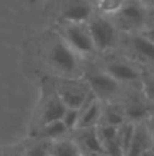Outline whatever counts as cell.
Returning <instances> with one entry per match:
<instances>
[{
	"label": "cell",
	"instance_id": "6da1fadb",
	"mask_svg": "<svg viewBox=\"0 0 154 156\" xmlns=\"http://www.w3.org/2000/svg\"><path fill=\"white\" fill-rule=\"evenodd\" d=\"M45 62L56 77L79 78L83 77V66L79 55L60 37L59 34L51 38L45 49Z\"/></svg>",
	"mask_w": 154,
	"mask_h": 156
},
{
	"label": "cell",
	"instance_id": "7a4b0ae2",
	"mask_svg": "<svg viewBox=\"0 0 154 156\" xmlns=\"http://www.w3.org/2000/svg\"><path fill=\"white\" fill-rule=\"evenodd\" d=\"M87 26L95 52H109L120 45L122 33L109 16L94 11L87 19Z\"/></svg>",
	"mask_w": 154,
	"mask_h": 156
},
{
	"label": "cell",
	"instance_id": "3957f363",
	"mask_svg": "<svg viewBox=\"0 0 154 156\" xmlns=\"http://www.w3.org/2000/svg\"><path fill=\"white\" fill-rule=\"evenodd\" d=\"M83 78L89 83L90 90L102 103L119 101L122 94L124 93L126 85L117 82L101 67H93V66L83 67Z\"/></svg>",
	"mask_w": 154,
	"mask_h": 156
},
{
	"label": "cell",
	"instance_id": "277c9868",
	"mask_svg": "<svg viewBox=\"0 0 154 156\" xmlns=\"http://www.w3.org/2000/svg\"><path fill=\"white\" fill-rule=\"evenodd\" d=\"M65 110H67V107L64 105V103L62 101V99L55 90L52 78L44 80L42 97H41L40 104H38L37 114H35V122H33L32 132L41 127L42 125L49 123V122L60 121Z\"/></svg>",
	"mask_w": 154,
	"mask_h": 156
},
{
	"label": "cell",
	"instance_id": "5b68a950",
	"mask_svg": "<svg viewBox=\"0 0 154 156\" xmlns=\"http://www.w3.org/2000/svg\"><path fill=\"white\" fill-rule=\"evenodd\" d=\"M109 18L123 34L142 32L147 25L146 5L139 0H126L124 5Z\"/></svg>",
	"mask_w": 154,
	"mask_h": 156
},
{
	"label": "cell",
	"instance_id": "8992f818",
	"mask_svg": "<svg viewBox=\"0 0 154 156\" xmlns=\"http://www.w3.org/2000/svg\"><path fill=\"white\" fill-rule=\"evenodd\" d=\"M53 88L62 101L67 108H79L82 107L89 94L92 93L89 83L83 77L79 78H65V77H53L52 78Z\"/></svg>",
	"mask_w": 154,
	"mask_h": 156
},
{
	"label": "cell",
	"instance_id": "52a82bcc",
	"mask_svg": "<svg viewBox=\"0 0 154 156\" xmlns=\"http://www.w3.org/2000/svg\"><path fill=\"white\" fill-rule=\"evenodd\" d=\"M127 54L128 59L138 63L142 67H153L154 66V44L141 32L127 33L120 38V45Z\"/></svg>",
	"mask_w": 154,
	"mask_h": 156
},
{
	"label": "cell",
	"instance_id": "ba28073f",
	"mask_svg": "<svg viewBox=\"0 0 154 156\" xmlns=\"http://www.w3.org/2000/svg\"><path fill=\"white\" fill-rule=\"evenodd\" d=\"M119 101L122 103L126 119L128 122L139 123L149 121L152 116V104L145 97L141 89V83L127 86V90H124Z\"/></svg>",
	"mask_w": 154,
	"mask_h": 156
},
{
	"label": "cell",
	"instance_id": "9c48e42d",
	"mask_svg": "<svg viewBox=\"0 0 154 156\" xmlns=\"http://www.w3.org/2000/svg\"><path fill=\"white\" fill-rule=\"evenodd\" d=\"M59 36L78 55H92L95 52L87 22H64L59 29Z\"/></svg>",
	"mask_w": 154,
	"mask_h": 156
},
{
	"label": "cell",
	"instance_id": "30bf717a",
	"mask_svg": "<svg viewBox=\"0 0 154 156\" xmlns=\"http://www.w3.org/2000/svg\"><path fill=\"white\" fill-rule=\"evenodd\" d=\"M104 71L109 74L112 78L123 85H138L141 83V78L145 73V69L139 66L138 63L132 62L128 58L115 56L109 58L101 66Z\"/></svg>",
	"mask_w": 154,
	"mask_h": 156
},
{
	"label": "cell",
	"instance_id": "8fae6325",
	"mask_svg": "<svg viewBox=\"0 0 154 156\" xmlns=\"http://www.w3.org/2000/svg\"><path fill=\"white\" fill-rule=\"evenodd\" d=\"M102 105L104 103L98 100L92 92L86 99V101L79 108V119L76 129L98 126L101 121V114H102Z\"/></svg>",
	"mask_w": 154,
	"mask_h": 156
},
{
	"label": "cell",
	"instance_id": "7c38bea8",
	"mask_svg": "<svg viewBox=\"0 0 154 156\" xmlns=\"http://www.w3.org/2000/svg\"><path fill=\"white\" fill-rule=\"evenodd\" d=\"M94 11V7L89 0H64L62 7V21L87 22Z\"/></svg>",
	"mask_w": 154,
	"mask_h": 156
},
{
	"label": "cell",
	"instance_id": "4fadbf2b",
	"mask_svg": "<svg viewBox=\"0 0 154 156\" xmlns=\"http://www.w3.org/2000/svg\"><path fill=\"white\" fill-rule=\"evenodd\" d=\"M70 137L78 145L81 152H104L97 133V126L75 129L70 133Z\"/></svg>",
	"mask_w": 154,
	"mask_h": 156
},
{
	"label": "cell",
	"instance_id": "5bb4252c",
	"mask_svg": "<svg viewBox=\"0 0 154 156\" xmlns=\"http://www.w3.org/2000/svg\"><path fill=\"white\" fill-rule=\"evenodd\" d=\"M70 136L68 129L64 126L62 121H53L49 122V123L42 125L41 127L35 129L34 132L30 133V137L32 140H41V141H56L60 138H64Z\"/></svg>",
	"mask_w": 154,
	"mask_h": 156
},
{
	"label": "cell",
	"instance_id": "9a60e30c",
	"mask_svg": "<svg viewBox=\"0 0 154 156\" xmlns=\"http://www.w3.org/2000/svg\"><path fill=\"white\" fill-rule=\"evenodd\" d=\"M126 121L127 119H126V114L124 110H123L122 103L120 101L104 103L100 125H109V126L119 127Z\"/></svg>",
	"mask_w": 154,
	"mask_h": 156
},
{
	"label": "cell",
	"instance_id": "2e32d148",
	"mask_svg": "<svg viewBox=\"0 0 154 156\" xmlns=\"http://www.w3.org/2000/svg\"><path fill=\"white\" fill-rule=\"evenodd\" d=\"M49 155L51 156H82L81 149L78 148L74 140L67 136L64 138L52 141L51 148H49Z\"/></svg>",
	"mask_w": 154,
	"mask_h": 156
},
{
	"label": "cell",
	"instance_id": "e0dca14e",
	"mask_svg": "<svg viewBox=\"0 0 154 156\" xmlns=\"http://www.w3.org/2000/svg\"><path fill=\"white\" fill-rule=\"evenodd\" d=\"M134 130H135V123L132 122L126 121L124 123H122L119 127H117V143H119L120 148L123 149L124 155H127L128 149H130L131 141H132L134 137Z\"/></svg>",
	"mask_w": 154,
	"mask_h": 156
},
{
	"label": "cell",
	"instance_id": "ac0fdd59",
	"mask_svg": "<svg viewBox=\"0 0 154 156\" xmlns=\"http://www.w3.org/2000/svg\"><path fill=\"white\" fill-rule=\"evenodd\" d=\"M49 148H51L49 141L32 140L30 144H25L22 156H49Z\"/></svg>",
	"mask_w": 154,
	"mask_h": 156
},
{
	"label": "cell",
	"instance_id": "d6986e66",
	"mask_svg": "<svg viewBox=\"0 0 154 156\" xmlns=\"http://www.w3.org/2000/svg\"><path fill=\"white\" fill-rule=\"evenodd\" d=\"M141 89L147 101L154 105V70L145 69V73L141 78Z\"/></svg>",
	"mask_w": 154,
	"mask_h": 156
},
{
	"label": "cell",
	"instance_id": "ffe728a7",
	"mask_svg": "<svg viewBox=\"0 0 154 156\" xmlns=\"http://www.w3.org/2000/svg\"><path fill=\"white\" fill-rule=\"evenodd\" d=\"M126 0H98L97 2V10L100 14L106 16H111L116 14L120 8L124 5Z\"/></svg>",
	"mask_w": 154,
	"mask_h": 156
},
{
	"label": "cell",
	"instance_id": "44dd1931",
	"mask_svg": "<svg viewBox=\"0 0 154 156\" xmlns=\"http://www.w3.org/2000/svg\"><path fill=\"white\" fill-rule=\"evenodd\" d=\"M78 119H79V110L76 108H67L63 114L62 119L60 121L64 123V126L68 129V132H72L76 129V125H78Z\"/></svg>",
	"mask_w": 154,
	"mask_h": 156
},
{
	"label": "cell",
	"instance_id": "7402d4cb",
	"mask_svg": "<svg viewBox=\"0 0 154 156\" xmlns=\"http://www.w3.org/2000/svg\"><path fill=\"white\" fill-rule=\"evenodd\" d=\"M25 144H16L14 147H4L2 156H22Z\"/></svg>",
	"mask_w": 154,
	"mask_h": 156
},
{
	"label": "cell",
	"instance_id": "603a6c76",
	"mask_svg": "<svg viewBox=\"0 0 154 156\" xmlns=\"http://www.w3.org/2000/svg\"><path fill=\"white\" fill-rule=\"evenodd\" d=\"M142 34L143 36H146L147 38H149L150 41L154 44V25H152V26H147V27H145L143 30H142Z\"/></svg>",
	"mask_w": 154,
	"mask_h": 156
},
{
	"label": "cell",
	"instance_id": "cb8c5ba5",
	"mask_svg": "<svg viewBox=\"0 0 154 156\" xmlns=\"http://www.w3.org/2000/svg\"><path fill=\"white\" fill-rule=\"evenodd\" d=\"M146 12H147V26H152L154 25V5H149L146 7Z\"/></svg>",
	"mask_w": 154,
	"mask_h": 156
},
{
	"label": "cell",
	"instance_id": "d4e9b609",
	"mask_svg": "<svg viewBox=\"0 0 154 156\" xmlns=\"http://www.w3.org/2000/svg\"><path fill=\"white\" fill-rule=\"evenodd\" d=\"M149 126H150V149L154 152V119H149Z\"/></svg>",
	"mask_w": 154,
	"mask_h": 156
},
{
	"label": "cell",
	"instance_id": "484cf974",
	"mask_svg": "<svg viewBox=\"0 0 154 156\" xmlns=\"http://www.w3.org/2000/svg\"><path fill=\"white\" fill-rule=\"evenodd\" d=\"M82 156H108L104 152H82Z\"/></svg>",
	"mask_w": 154,
	"mask_h": 156
},
{
	"label": "cell",
	"instance_id": "4316f807",
	"mask_svg": "<svg viewBox=\"0 0 154 156\" xmlns=\"http://www.w3.org/2000/svg\"><path fill=\"white\" fill-rule=\"evenodd\" d=\"M139 2H141L142 4H145L146 7H149V5H154V0H139Z\"/></svg>",
	"mask_w": 154,
	"mask_h": 156
},
{
	"label": "cell",
	"instance_id": "83f0119b",
	"mask_svg": "<svg viewBox=\"0 0 154 156\" xmlns=\"http://www.w3.org/2000/svg\"><path fill=\"white\" fill-rule=\"evenodd\" d=\"M141 156H154V152L152 151V149H147V151H145Z\"/></svg>",
	"mask_w": 154,
	"mask_h": 156
},
{
	"label": "cell",
	"instance_id": "f1b7e54d",
	"mask_svg": "<svg viewBox=\"0 0 154 156\" xmlns=\"http://www.w3.org/2000/svg\"><path fill=\"white\" fill-rule=\"evenodd\" d=\"M3 151H4V147H3V148H0V156H2V154H3Z\"/></svg>",
	"mask_w": 154,
	"mask_h": 156
},
{
	"label": "cell",
	"instance_id": "f546056e",
	"mask_svg": "<svg viewBox=\"0 0 154 156\" xmlns=\"http://www.w3.org/2000/svg\"><path fill=\"white\" fill-rule=\"evenodd\" d=\"M94 2H95V3H97V2H98V0H94Z\"/></svg>",
	"mask_w": 154,
	"mask_h": 156
},
{
	"label": "cell",
	"instance_id": "4dcf8cb0",
	"mask_svg": "<svg viewBox=\"0 0 154 156\" xmlns=\"http://www.w3.org/2000/svg\"><path fill=\"white\" fill-rule=\"evenodd\" d=\"M49 156H51V155H49Z\"/></svg>",
	"mask_w": 154,
	"mask_h": 156
}]
</instances>
